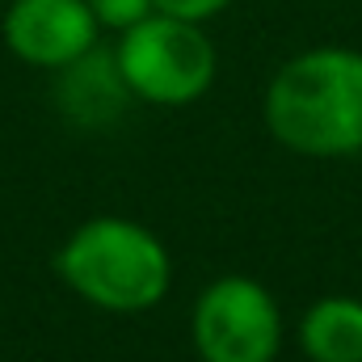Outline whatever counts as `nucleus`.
<instances>
[{
	"mask_svg": "<svg viewBox=\"0 0 362 362\" xmlns=\"http://www.w3.org/2000/svg\"><path fill=\"white\" fill-rule=\"evenodd\" d=\"M118 72L135 101L148 105H194L215 85L219 55L198 21H181L169 13H152L118 34L114 47Z\"/></svg>",
	"mask_w": 362,
	"mask_h": 362,
	"instance_id": "3",
	"label": "nucleus"
},
{
	"mask_svg": "<svg viewBox=\"0 0 362 362\" xmlns=\"http://www.w3.org/2000/svg\"><path fill=\"white\" fill-rule=\"evenodd\" d=\"M232 0H156V13H169V17H181V21H211L228 8Z\"/></svg>",
	"mask_w": 362,
	"mask_h": 362,
	"instance_id": "9",
	"label": "nucleus"
},
{
	"mask_svg": "<svg viewBox=\"0 0 362 362\" xmlns=\"http://www.w3.org/2000/svg\"><path fill=\"white\" fill-rule=\"evenodd\" d=\"M266 131L312 160L362 152V51L312 47L274 72L266 101Z\"/></svg>",
	"mask_w": 362,
	"mask_h": 362,
	"instance_id": "1",
	"label": "nucleus"
},
{
	"mask_svg": "<svg viewBox=\"0 0 362 362\" xmlns=\"http://www.w3.org/2000/svg\"><path fill=\"white\" fill-rule=\"evenodd\" d=\"M85 4L93 8L101 30H118V34L156 13V0H85Z\"/></svg>",
	"mask_w": 362,
	"mask_h": 362,
	"instance_id": "8",
	"label": "nucleus"
},
{
	"mask_svg": "<svg viewBox=\"0 0 362 362\" xmlns=\"http://www.w3.org/2000/svg\"><path fill=\"white\" fill-rule=\"evenodd\" d=\"M299 350L308 362H362V299L320 295L299 320Z\"/></svg>",
	"mask_w": 362,
	"mask_h": 362,
	"instance_id": "7",
	"label": "nucleus"
},
{
	"mask_svg": "<svg viewBox=\"0 0 362 362\" xmlns=\"http://www.w3.org/2000/svg\"><path fill=\"white\" fill-rule=\"evenodd\" d=\"M97 30L101 25L85 0H13L0 21L13 59L42 72H64L89 55L97 47Z\"/></svg>",
	"mask_w": 362,
	"mask_h": 362,
	"instance_id": "5",
	"label": "nucleus"
},
{
	"mask_svg": "<svg viewBox=\"0 0 362 362\" xmlns=\"http://www.w3.org/2000/svg\"><path fill=\"white\" fill-rule=\"evenodd\" d=\"M189 337L202 362H274L282 350V308L266 282L223 274L198 295Z\"/></svg>",
	"mask_w": 362,
	"mask_h": 362,
	"instance_id": "4",
	"label": "nucleus"
},
{
	"mask_svg": "<svg viewBox=\"0 0 362 362\" xmlns=\"http://www.w3.org/2000/svg\"><path fill=\"white\" fill-rule=\"evenodd\" d=\"M55 274L97 312L139 316L169 295L173 257L152 228L127 215H93L59 245Z\"/></svg>",
	"mask_w": 362,
	"mask_h": 362,
	"instance_id": "2",
	"label": "nucleus"
},
{
	"mask_svg": "<svg viewBox=\"0 0 362 362\" xmlns=\"http://www.w3.org/2000/svg\"><path fill=\"white\" fill-rule=\"evenodd\" d=\"M55 97L64 118H72L76 127H105L122 114V105L131 101V89L118 72L114 51L93 47L89 55H81L76 64H68L64 72H55Z\"/></svg>",
	"mask_w": 362,
	"mask_h": 362,
	"instance_id": "6",
	"label": "nucleus"
}]
</instances>
